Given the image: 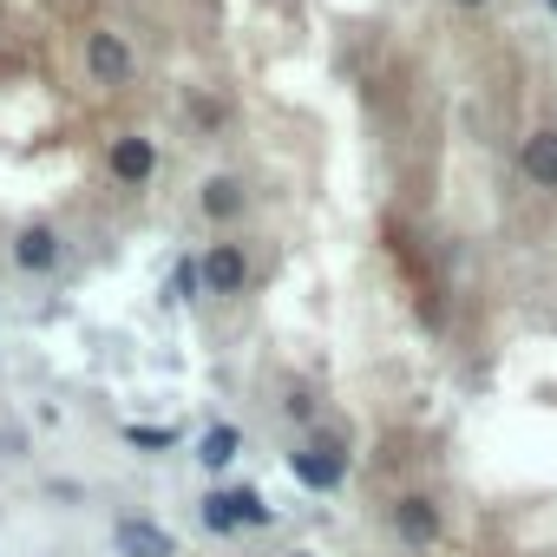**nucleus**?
I'll return each instance as SVG.
<instances>
[{
	"label": "nucleus",
	"instance_id": "1",
	"mask_svg": "<svg viewBox=\"0 0 557 557\" xmlns=\"http://www.w3.org/2000/svg\"><path fill=\"white\" fill-rule=\"evenodd\" d=\"M289 472H296L309 492H335V485H342V472H348V453H342L335 440H322V446L289 453Z\"/></svg>",
	"mask_w": 557,
	"mask_h": 557
},
{
	"label": "nucleus",
	"instance_id": "2",
	"mask_svg": "<svg viewBox=\"0 0 557 557\" xmlns=\"http://www.w3.org/2000/svg\"><path fill=\"white\" fill-rule=\"evenodd\" d=\"M112 544H119V557H177L171 531H164V524H151V518H119Z\"/></svg>",
	"mask_w": 557,
	"mask_h": 557
},
{
	"label": "nucleus",
	"instance_id": "3",
	"mask_svg": "<svg viewBox=\"0 0 557 557\" xmlns=\"http://www.w3.org/2000/svg\"><path fill=\"white\" fill-rule=\"evenodd\" d=\"M394 531H400L407 544H433V537H440V505H433L426 492H407V498L394 505Z\"/></svg>",
	"mask_w": 557,
	"mask_h": 557
},
{
	"label": "nucleus",
	"instance_id": "4",
	"mask_svg": "<svg viewBox=\"0 0 557 557\" xmlns=\"http://www.w3.org/2000/svg\"><path fill=\"white\" fill-rule=\"evenodd\" d=\"M243 275H249V262H243L236 243H216V249L203 256V283H210L216 296H236V289H243Z\"/></svg>",
	"mask_w": 557,
	"mask_h": 557
},
{
	"label": "nucleus",
	"instance_id": "5",
	"mask_svg": "<svg viewBox=\"0 0 557 557\" xmlns=\"http://www.w3.org/2000/svg\"><path fill=\"white\" fill-rule=\"evenodd\" d=\"M112 171H119L125 184H145V177L158 171V151H151L145 138H119V145H112Z\"/></svg>",
	"mask_w": 557,
	"mask_h": 557
},
{
	"label": "nucleus",
	"instance_id": "6",
	"mask_svg": "<svg viewBox=\"0 0 557 557\" xmlns=\"http://www.w3.org/2000/svg\"><path fill=\"white\" fill-rule=\"evenodd\" d=\"M524 177L531 184H557V132H531L524 138Z\"/></svg>",
	"mask_w": 557,
	"mask_h": 557
},
{
	"label": "nucleus",
	"instance_id": "7",
	"mask_svg": "<svg viewBox=\"0 0 557 557\" xmlns=\"http://www.w3.org/2000/svg\"><path fill=\"white\" fill-rule=\"evenodd\" d=\"M14 262H21V269H53V262H60V236H53V230H21Z\"/></svg>",
	"mask_w": 557,
	"mask_h": 557
},
{
	"label": "nucleus",
	"instance_id": "8",
	"mask_svg": "<svg viewBox=\"0 0 557 557\" xmlns=\"http://www.w3.org/2000/svg\"><path fill=\"white\" fill-rule=\"evenodd\" d=\"M86 60H92V73H99V79H125V73H132V53H125L112 34H92Z\"/></svg>",
	"mask_w": 557,
	"mask_h": 557
},
{
	"label": "nucleus",
	"instance_id": "9",
	"mask_svg": "<svg viewBox=\"0 0 557 557\" xmlns=\"http://www.w3.org/2000/svg\"><path fill=\"white\" fill-rule=\"evenodd\" d=\"M236 446H243V433H236V426H210V433H203V446H197V459H203V466H230V459H236Z\"/></svg>",
	"mask_w": 557,
	"mask_h": 557
},
{
	"label": "nucleus",
	"instance_id": "10",
	"mask_svg": "<svg viewBox=\"0 0 557 557\" xmlns=\"http://www.w3.org/2000/svg\"><path fill=\"white\" fill-rule=\"evenodd\" d=\"M203 210L223 223V216H236V210H243V190H236L230 177H210V184H203Z\"/></svg>",
	"mask_w": 557,
	"mask_h": 557
},
{
	"label": "nucleus",
	"instance_id": "11",
	"mask_svg": "<svg viewBox=\"0 0 557 557\" xmlns=\"http://www.w3.org/2000/svg\"><path fill=\"white\" fill-rule=\"evenodd\" d=\"M125 440H132V446H145V453H158V446H177V433H171V426H125Z\"/></svg>",
	"mask_w": 557,
	"mask_h": 557
},
{
	"label": "nucleus",
	"instance_id": "12",
	"mask_svg": "<svg viewBox=\"0 0 557 557\" xmlns=\"http://www.w3.org/2000/svg\"><path fill=\"white\" fill-rule=\"evenodd\" d=\"M171 289H177V296L190 302V296L203 289V262H177V275H171Z\"/></svg>",
	"mask_w": 557,
	"mask_h": 557
},
{
	"label": "nucleus",
	"instance_id": "13",
	"mask_svg": "<svg viewBox=\"0 0 557 557\" xmlns=\"http://www.w3.org/2000/svg\"><path fill=\"white\" fill-rule=\"evenodd\" d=\"M459 8H485V0H459Z\"/></svg>",
	"mask_w": 557,
	"mask_h": 557
},
{
	"label": "nucleus",
	"instance_id": "14",
	"mask_svg": "<svg viewBox=\"0 0 557 557\" xmlns=\"http://www.w3.org/2000/svg\"><path fill=\"white\" fill-rule=\"evenodd\" d=\"M544 8H550V14H557V0H544Z\"/></svg>",
	"mask_w": 557,
	"mask_h": 557
},
{
	"label": "nucleus",
	"instance_id": "15",
	"mask_svg": "<svg viewBox=\"0 0 557 557\" xmlns=\"http://www.w3.org/2000/svg\"><path fill=\"white\" fill-rule=\"evenodd\" d=\"M296 557H309V550H296Z\"/></svg>",
	"mask_w": 557,
	"mask_h": 557
}]
</instances>
